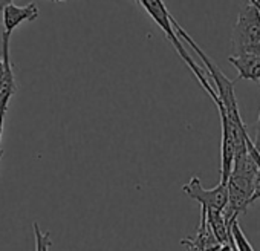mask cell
<instances>
[{
    "label": "cell",
    "instance_id": "14",
    "mask_svg": "<svg viewBox=\"0 0 260 251\" xmlns=\"http://www.w3.org/2000/svg\"><path fill=\"white\" fill-rule=\"evenodd\" d=\"M54 2H66V0H54Z\"/></svg>",
    "mask_w": 260,
    "mask_h": 251
},
{
    "label": "cell",
    "instance_id": "5",
    "mask_svg": "<svg viewBox=\"0 0 260 251\" xmlns=\"http://www.w3.org/2000/svg\"><path fill=\"white\" fill-rule=\"evenodd\" d=\"M230 65L237 69V80H251L260 81V57L258 55H230Z\"/></svg>",
    "mask_w": 260,
    "mask_h": 251
},
{
    "label": "cell",
    "instance_id": "10",
    "mask_svg": "<svg viewBox=\"0 0 260 251\" xmlns=\"http://www.w3.org/2000/svg\"><path fill=\"white\" fill-rule=\"evenodd\" d=\"M8 107L0 106V143H2V137H4V125H5V116H7ZM2 152V150H0Z\"/></svg>",
    "mask_w": 260,
    "mask_h": 251
},
{
    "label": "cell",
    "instance_id": "7",
    "mask_svg": "<svg viewBox=\"0 0 260 251\" xmlns=\"http://www.w3.org/2000/svg\"><path fill=\"white\" fill-rule=\"evenodd\" d=\"M230 231H231V236H233L234 243H236V246H237V251H255V249L252 248V245L249 243V240L246 239L245 233L242 231V228H240L237 219L233 221V222L230 224Z\"/></svg>",
    "mask_w": 260,
    "mask_h": 251
},
{
    "label": "cell",
    "instance_id": "15",
    "mask_svg": "<svg viewBox=\"0 0 260 251\" xmlns=\"http://www.w3.org/2000/svg\"><path fill=\"white\" fill-rule=\"evenodd\" d=\"M2 155H4V152H0V160H2Z\"/></svg>",
    "mask_w": 260,
    "mask_h": 251
},
{
    "label": "cell",
    "instance_id": "3",
    "mask_svg": "<svg viewBox=\"0 0 260 251\" xmlns=\"http://www.w3.org/2000/svg\"><path fill=\"white\" fill-rule=\"evenodd\" d=\"M182 192L193 201H196L201 208H214L223 211L228 204V184L219 182L216 187L205 190L198 176H193L184 187Z\"/></svg>",
    "mask_w": 260,
    "mask_h": 251
},
{
    "label": "cell",
    "instance_id": "12",
    "mask_svg": "<svg viewBox=\"0 0 260 251\" xmlns=\"http://www.w3.org/2000/svg\"><path fill=\"white\" fill-rule=\"evenodd\" d=\"M2 8H0V54H4V26H2Z\"/></svg>",
    "mask_w": 260,
    "mask_h": 251
},
{
    "label": "cell",
    "instance_id": "9",
    "mask_svg": "<svg viewBox=\"0 0 260 251\" xmlns=\"http://www.w3.org/2000/svg\"><path fill=\"white\" fill-rule=\"evenodd\" d=\"M252 129H254V135H252L251 141H252V144H254L255 150L260 153V115H258V119H257V122L252 125Z\"/></svg>",
    "mask_w": 260,
    "mask_h": 251
},
{
    "label": "cell",
    "instance_id": "13",
    "mask_svg": "<svg viewBox=\"0 0 260 251\" xmlns=\"http://www.w3.org/2000/svg\"><path fill=\"white\" fill-rule=\"evenodd\" d=\"M13 4V0H0V8H5V7H8V5H11Z\"/></svg>",
    "mask_w": 260,
    "mask_h": 251
},
{
    "label": "cell",
    "instance_id": "1",
    "mask_svg": "<svg viewBox=\"0 0 260 251\" xmlns=\"http://www.w3.org/2000/svg\"><path fill=\"white\" fill-rule=\"evenodd\" d=\"M138 5H141L144 10H146V13L156 22V25L164 31V34H166V37L170 40V43L175 46V49H176V52L179 54V57L187 63V66L191 69V72H193V75L198 78V81L201 83V86L207 90V93L211 97V100L214 101L219 95H217V92H216V89H214V86L208 81V78L205 77V74L202 72V69L196 65V61L190 57V54L185 51V46L182 45V42H181V37L178 36V33H176V29H175V19H173V16L169 13V10H167V7L164 5V2L162 0H140L138 2Z\"/></svg>",
    "mask_w": 260,
    "mask_h": 251
},
{
    "label": "cell",
    "instance_id": "6",
    "mask_svg": "<svg viewBox=\"0 0 260 251\" xmlns=\"http://www.w3.org/2000/svg\"><path fill=\"white\" fill-rule=\"evenodd\" d=\"M201 213L205 216L207 219V224L213 233V236L216 237V240L223 245V243H231L234 239L231 236V231H230V224L226 222L225 219V214L223 211L220 210H214V208H201Z\"/></svg>",
    "mask_w": 260,
    "mask_h": 251
},
{
    "label": "cell",
    "instance_id": "8",
    "mask_svg": "<svg viewBox=\"0 0 260 251\" xmlns=\"http://www.w3.org/2000/svg\"><path fill=\"white\" fill-rule=\"evenodd\" d=\"M32 230H34V237H36V251H49L52 245L49 231H42L37 222L32 224Z\"/></svg>",
    "mask_w": 260,
    "mask_h": 251
},
{
    "label": "cell",
    "instance_id": "4",
    "mask_svg": "<svg viewBox=\"0 0 260 251\" xmlns=\"http://www.w3.org/2000/svg\"><path fill=\"white\" fill-rule=\"evenodd\" d=\"M39 17V7L36 4H28L26 7H17L14 4L8 5L2 11V26H4V49L10 48L11 34L23 22H34Z\"/></svg>",
    "mask_w": 260,
    "mask_h": 251
},
{
    "label": "cell",
    "instance_id": "2",
    "mask_svg": "<svg viewBox=\"0 0 260 251\" xmlns=\"http://www.w3.org/2000/svg\"><path fill=\"white\" fill-rule=\"evenodd\" d=\"M233 49L234 55L260 57V11L252 2L239 11L233 28Z\"/></svg>",
    "mask_w": 260,
    "mask_h": 251
},
{
    "label": "cell",
    "instance_id": "11",
    "mask_svg": "<svg viewBox=\"0 0 260 251\" xmlns=\"http://www.w3.org/2000/svg\"><path fill=\"white\" fill-rule=\"evenodd\" d=\"M257 199H260V172L255 178V182H254V193H252V199H251V204L255 202Z\"/></svg>",
    "mask_w": 260,
    "mask_h": 251
}]
</instances>
